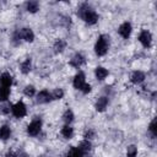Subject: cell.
Masks as SVG:
<instances>
[{
  "instance_id": "1",
  "label": "cell",
  "mask_w": 157,
  "mask_h": 157,
  "mask_svg": "<svg viewBox=\"0 0 157 157\" xmlns=\"http://www.w3.org/2000/svg\"><path fill=\"white\" fill-rule=\"evenodd\" d=\"M77 15L88 25H94L98 21V15L97 12L87 4H82L77 11Z\"/></svg>"
},
{
  "instance_id": "2",
  "label": "cell",
  "mask_w": 157,
  "mask_h": 157,
  "mask_svg": "<svg viewBox=\"0 0 157 157\" xmlns=\"http://www.w3.org/2000/svg\"><path fill=\"white\" fill-rule=\"evenodd\" d=\"M109 43H110L109 36H107V34L99 36L98 39H97V42H96V44H94V52H96V54L98 56H103L108 52V49H109Z\"/></svg>"
},
{
  "instance_id": "3",
  "label": "cell",
  "mask_w": 157,
  "mask_h": 157,
  "mask_svg": "<svg viewBox=\"0 0 157 157\" xmlns=\"http://www.w3.org/2000/svg\"><path fill=\"white\" fill-rule=\"evenodd\" d=\"M40 129H42V120H40L39 118H37V119H33V120L29 123V125H28V128H27V132H28V135H31V136H36V135L39 134Z\"/></svg>"
},
{
  "instance_id": "4",
  "label": "cell",
  "mask_w": 157,
  "mask_h": 157,
  "mask_svg": "<svg viewBox=\"0 0 157 157\" xmlns=\"http://www.w3.org/2000/svg\"><path fill=\"white\" fill-rule=\"evenodd\" d=\"M11 110H12V114H13L16 118H22V117H25L26 113H27V109H26V105H25L23 102H17L15 105H12Z\"/></svg>"
},
{
  "instance_id": "5",
  "label": "cell",
  "mask_w": 157,
  "mask_h": 157,
  "mask_svg": "<svg viewBox=\"0 0 157 157\" xmlns=\"http://www.w3.org/2000/svg\"><path fill=\"white\" fill-rule=\"evenodd\" d=\"M85 86H86V77H85V74L80 71V72H77V74L75 75V77H74V87H75L76 90L82 91Z\"/></svg>"
},
{
  "instance_id": "6",
  "label": "cell",
  "mask_w": 157,
  "mask_h": 157,
  "mask_svg": "<svg viewBox=\"0 0 157 157\" xmlns=\"http://www.w3.org/2000/svg\"><path fill=\"white\" fill-rule=\"evenodd\" d=\"M139 40L145 48H148L151 45V42H152V36L148 31H142L139 36Z\"/></svg>"
},
{
  "instance_id": "7",
  "label": "cell",
  "mask_w": 157,
  "mask_h": 157,
  "mask_svg": "<svg viewBox=\"0 0 157 157\" xmlns=\"http://www.w3.org/2000/svg\"><path fill=\"white\" fill-rule=\"evenodd\" d=\"M131 25L129 23V22H124L123 25H120V27H119V29H118V32H119V34L123 37V38H129L130 37V34H131Z\"/></svg>"
},
{
  "instance_id": "8",
  "label": "cell",
  "mask_w": 157,
  "mask_h": 157,
  "mask_svg": "<svg viewBox=\"0 0 157 157\" xmlns=\"http://www.w3.org/2000/svg\"><path fill=\"white\" fill-rule=\"evenodd\" d=\"M18 34L26 42H33L34 39V33L31 28H22L21 31H18Z\"/></svg>"
},
{
  "instance_id": "9",
  "label": "cell",
  "mask_w": 157,
  "mask_h": 157,
  "mask_svg": "<svg viewBox=\"0 0 157 157\" xmlns=\"http://www.w3.org/2000/svg\"><path fill=\"white\" fill-rule=\"evenodd\" d=\"M85 64V56L82 54H75L70 60V65L74 67H80Z\"/></svg>"
},
{
  "instance_id": "10",
  "label": "cell",
  "mask_w": 157,
  "mask_h": 157,
  "mask_svg": "<svg viewBox=\"0 0 157 157\" xmlns=\"http://www.w3.org/2000/svg\"><path fill=\"white\" fill-rule=\"evenodd\" d=\"M50 101H52V94H50L48 91H45V90L40 91V92L37 94V102H38V103H48V102H50Z\"/></svg>"
},
{
  "instance_id": "11",
  "label": "cell",
  "mask_w": 157,
  "mask_h": 157,
  "mask_svg": "<svg viewBox=\"0 0 157 157\" xmlns=\"http://www.w3.org/2000/svg\"><path fill=\"white\" fill-rule=\"evenodd\" d=\"M12 85V77L9 72H4L1 74L0 76V86H4V87H9Z\"/></svg>"
},
{
  "instance_id": "12",
  "label": "cell",
  "mask_w": 157,
  "mask_h": 157,
  "mask_svg": "<svg viewBox=\"0 0 157 157\" xmlns=\"http://www.w3.org/2000/svg\"><path fill=\"white\" fill-rule=\"evenodd\" d=\"M131 82L132 83H141L145 80V74L142 71H134L131 74Z\"/></svg>"
},
{
  "instance_id": "13",
  "label": "cell",
  "mask_w": 157,
  "mask_h": 157,
  "mask_svg": "<svg viewBox=\"0 0 157 157\" xmlns=\"http://www.w3.org/2000/svg\"><path fill=\"white\" fill-rule=\"evenodd\" d=\"M107 105H108V98L107 97H101L96 102V109L98 112H103L107 108Z\"/></svg>"
},
{
  "instance_id": "14",
  "label": "cell",
  "mask_w": 157,
  "mask_h": 157,
  "mask_svg": "<svg viewBox=\"0 0 157 157\" xmlns=\"http://www.w3.org/2000/svg\"><path fill=\"white\" fill-rule=\"evenodd\" d=\"M94 74H96V77L98 80H104L108 76V70L104 69V67H102V66H98V67H96Z\"/></svg>"
},
{
  "instance_id": "15",
  "label": "cell",
  "mask_w": 157,
  "mask_h": 157,
  "mask_svg": "<svg viewBox=\"0 0 157 157\" xmlns=\"http://www.w3.org/2000/svg\"><path fill=\"white\" fill-rule=\"evenodd\" d=\"M10 135H11L10 128H9L7 125H2V126L0 128V139H1V140H7V139L10 137Z\"/></svg>"
},
{
  "instance_id": "16",
  "label": "cell",
  "mask_w": 157,
  "mask_h": 157,
  "mask_svg": "<svg viewBox=\"0 0 157 157\" xmlns=\"http://www.w3.org/2000/svg\"><path fill=\"white\" fill-rule=\"evenodd\" d=\"M61 135H63L65 139H71L72 135H74V129H72L70 125H65V126L61 129Z\"/></svg>"
},
{
  "instance_id": "17",
  "label": "cell",
  "mask_w": 157,
  "mask_h": 157,
  "mask_svg": "<svg viewBox=\"0 0 157 157\" xmlns=\"http://www.w3.org/2000/svg\"><path fill=\"white\" fill-rule=\"evenodd\" d=\"M83 152L78 147H71L67 152V157H83Z\"/></svg>"
},
{
  "instance_id": "18",
  "label": "cell",
  "mask_w": 157,
  "mask_h": 157,
  "mask_svg": "<svg viewBox=\"0 0 157 157\" xmlns=\"http://www.w3.org/2000/svg\"><path fill=\"white\" fill-rule=\"evenodd\" d=\"M10 96V88L9 87H4V86H0V101H6Z\"/></svg>"
},
{
  "instance_id": "19",
  "label": "cell",
  "mask_w": 157,
  "mask_h": 157,
  "mask_svg": "<svg viewBox=\"0 0 157 157\" xmlns=\"http://www.w3.org/2000/svg\"><path fill=\"white\" fill-rule=\"evenodd\" d=\"M38 9H39V4L37 1H28L27 2V11L33 13V12H37Z\"/></svg>"
},
{
  "instance_id": "20",
  "label": "cell",
  "mask_w": 157,
  "mask_h": 157,
  "mask_svg": "<svg viewBox=\"0 0 157 157\" xmlns=\"http://www.w3.org/2000/svg\"><path fill=\"white\" fill-rule=\"evenodd\" d=\"M78 148H80V150H81L83 153H86V152H88V151L91 150V142H90L88 140H85V141L80 142Z\"/></svg>"
},
{
  "instance_id": "21",
  "label": "cell",
  "mask_w": 157,
  "mask_h": 157,
  "mask_svg": "<svg viewBox=\"0 0 157 157\" xmlns=\"http://www.w3.org/2000/svg\"><path fill=\"white\" fill-rule=\"evenodd\" d=\"M31 70V59H26L22 64H21V71L23 74H28Z\"/></svg>"
},
{
  "instance_id": "22",
  "label": "cell",
  "mask_w": 157,
  "mask_h": 157,
  "mask_svg": "<svg viewBox=\"0 0 157 157\" xmlns=\"http://www.w3.org/2000/svg\"><path fill=\"white\" fill-rule=\"evenodd\" d=\"M63 119H64V121H65L66 124H70V123L74 120V113H72V110L67 109V110L64 113V115H63Z\"/></svg>"
},
{
  "instance_id": "23",
  "label": "cell",
  "mask_w": 157,
  "mask_h": 157,
  "mask_svg": "<svg viewBox=\"0 0 157 157\" xmlns=\"http://www.w3.org/2000/svg\"><path fill=\"white\" fill-rule=\"evenodd\" d=\"M50 94H52V99H61L64 96V91L61 88H55Z\"/></svg>"
},
{
  "instance_id": "24",
  "label": "cell",
  "mask_w": 157,
  "mask_h": 157,
  "mask_svg": "<svg viewBox=\"0 0 157 157\" xmlns=\"http://www.w3.org/2000/svg\"><path fill=\"white\" fill-rule=\"evenodd\" d=\"M65 45H66V43H65L63 39H59V40H56V43L54 44V50H55L56 53L63 52L64 48H65Z\"/></svg>"
},
{
  "instance_id": "25",
  "label": "cell",
  "mask_w": 157,
  "mask_h": 157,
  "mask_svg": "<svg viewBox=\"0 0 157 157\" xmlns=\"http://www.w3.org/2000/svg\"><path fill=\"white\" fill-rule=\"evenodd\" d=\"M148 130H150V132H151V135H152L153 137L157 135V120H156V118L151 121V124H150V126H148Z\"/></svg>"
},
{
  "instance_id": "26",
  "label": "cell",
  "mask_w": 157,
  "mask_h": 157,
  "mask_svg": "<svg viewBox=\"0 0 157 157\" xmlns=\"http://www.w3.org/2000/svg\"><path fill=\"white\" fill-rule=\"evenodd\" d=\"M136 155H137V148H136V146H135V145H130V146L128 147V150H126V156H128V157H136Z\"/></svg>"
},
{
  "instance_id": "27",
  "label": "cell",
  "mask_w": 157,
  "mask_h": 157,
  "mask_svg": "<svg viewBox=\"0 0 157 157\" xmlns=\"http://www.w3.org/2000/svg\"><path fill=\"white\" fill-rule=\"evenodd\" d=\"M25 94L27 96V97H32V96H34V93H36V88L33 87V86H31V85H28V86H26L25 87Z\"/></svg>"
},
{
  "instance_id": "28",
  "label": "cell",
  "mask_w": 157,
  "mask_h": 157,
  "mask_svg": "<svg viewBox=\"0 0 157 157\" xmlns=\"http://www.w3.org/2000/svg\"><path fill=\"white\" fill-rule=\"evenodd\" d=\"M93 136H94V131H93V130H88V131L85 134L86 140H88V139H93Z\"/></svg>"
},
{
  "instance_id": "29",
  "label": "cell",
  "mask_w": 157,
  "mask_h": 157,
  "mask_svg": "<svg viewBox=\"0 0 157 157\" xmlns=\"http://www.w3.org/2000/svg\"><path fill=\"white\" fill-rule=\"evenodd\" d=\"M0 112L4 113V114H5V113H9V112H10V107H9V105H2L1 109H0Z\"/></svg>"
},
{
  "instance_id": "30",
  "label": "cell",
  "mask_w": 157,
  "mask_h": 157,
  "mask_svg": "<svg viewBox=\"0 0 157 157\" xmlns=\"http://www.w3.org/2000/svg\"><path fill=\"white\" fill-rule=\"evenodd\" d=\"M90 91H91V86H90L88 83H86V86L83 87V90H82V92H83V93H88Z\"/></svg>"
},
{
  "instance_id": "31",
  "label": "cell",
  "mask_w": 157,
  "mask_h": 157,
  "mask_svg": "<svg viewBox=\"0 0 157 157\" xmlns=\"http://www.w3.org/2000/svg\"><path fill=\"white\" fill-rule=\"evenodd\" d=\"M16 157H27V155L25 152H18V153H16Z\"/></svg>"
},
{
  "instance_id": "32",
  "label": "cell",
  "mask_w": 157,
  "mask_h": 157,
  "mask_svg": "<svg viewBox=\"0 0 157 157\" xmlns=\"http://www.w3.org/2000/svg\"><path fill=\"white\" fill-rule=\"evenodd\" d=\"M5 157H16V153H13V152H7Z\"/></svg>"
}]
</instances>
